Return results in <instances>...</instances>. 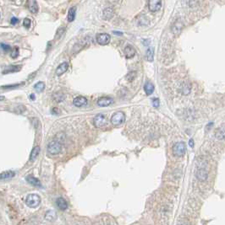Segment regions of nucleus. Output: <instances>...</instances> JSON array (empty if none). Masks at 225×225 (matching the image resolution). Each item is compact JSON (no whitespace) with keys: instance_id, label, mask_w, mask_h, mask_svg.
Returning <instances> with one entry per match:
<instances>
[{"instance_id":"obj_1","label":"nucleus","mask_w":225,"mask_h":225,"mask_svg":"<svg viewBox=\"0 0 225 225\" xmlns=\"http://www.w3.org/2000/svg\"><path fill=\"white\" fill-rule=\"evenodd\" d=\"M26 205L31 208H35L36 207H38L41 203V197L36 194H30L27 196L26 200Z\"/></svg>"},{"instance_id":"obj_2","label":"nucleus","mask_w":225,"mask_h":225,"mask_svg":"<svg viewBox=\"0 0 225 225\" xmlns=\"http://www.w3.org/2000/svg\"><path fill=\"white\" fill-rule=\"evenodd\" d=\"M62 150V145L59 141H52L47 145V151L52 155L59 154Z\"/></svg>"},{"instance_id":"obj_3","label":"nucleus","mask_w":225,"mask_h":225,"mask_svg":"<svg viewBox=\"0 0 225 225\" xmlns=\"http://www.w3.org/2000/svg\"><path fill=\"white\" fill-rule=\"evenodd\" d=\"M185 152H186V147H185L184 143L183 142L175 143L173 147V153L176 157H179V158L183 157L185 154Z\"/></svg>"},{"instance_id":"obj_4","label":"nucleus","mask_w":225,"mask_h":225,"mask_svg":"<svg viewBox=\"0 0 225 225\" xmlns=\"http://www.w3.org/2000/svg\"><path fill=\"white\" fill-rule=\"evenodd\" d=\"M125 121V115L123 111L115 112L111 117V123L114 126H120Z\"/></svg>"},{"instance_id":"obj_5","label":"nucleus","mask_w":225,"mask_h":225,"mask_svg":"<svg viewBox=\"0 0 225 225\" xmlns=\"http://www.w3.org/2000/svg\"><path fill=\"white\" fill-rule=\"evenodd\" d=\"M93 124L97 128H102L107 124V117L103 114L97 115L93 119Z\"/></svg>"},{"instance_id":"obj_6","label":"nucleus","mask_w":225,"mask_h":225,"mask_svg":"<svg viewBox=\"0 0 225 225\" xmlns=\"http://www.w3.org/2000/svg\"><path fill=\"white\" fill-rule=\"evenodd\" d=\"M195 177L200 180V181H206L208 178V172L206 169L204 168H200L198 169L195 173Z\"/></svg>"},{"instance_id":"obj_7","label":"nucleus","mask_w":225,"mask_h":225,"mask_svg":"<svg viewBox=\"0 0 225 225\" xmlns=\"http://www.w3.org/2000/svg\"><path fill=\"white\" fill-rule=\"evenodd\" d=\"M110 35L108 34H106V33H102V34H98L97 36V42L102 46L107 45L110 42Z\"/></svg>"},{"instance_id":"obj_8","label":"nucleus","mask_w":225,"mask_h":225,"mask_svg":"<svg viewBox=\"0 0 225 225\" xmlns=\"http://www.w3.org/2000/svg\"><path fill=\"white\" fill-rule=\"evenodd\" d=\"M148 7L151 12H157L161 9L162 2L161 0H149Z\"/></svg>"},{"instance_id":"obj_9","label":"nucleus","mask_w":225,"mask_h":225,"mask_svg":"<svg viewBox=\"0 0 225 225\" xmlns=\"http://www.w3.org/2000/svg\"><path fill=\"white\" fill-rule=\"evenodd\" d=\"M27 7L32 14H36L38 12V4L36 0H27Z\"/></svg>"},{"instance_id":"obj_10","label":"nucleus","mask_w":225,"mask_h":225,"mask_svg":"<svg viewBox=\"0 0 225 225\" xmlns=\"http://www.w3.org/2000/svg\"><path fill=\"white\" fill-rule=\"evenodd\" d=\"M73 104L76 107H81V106L86 105L87 104V100H86V98H85L83 96H78V97L74 99Z\"/></svg>"},{"instance_id":"obj_11","label":"nucleus","mask_w":225,"mask_h":225,"mask_svg":"<svg viewBox=\"0 0 225 225\" xmlns=\"http://www.w3.org/2000/svg\"><path fill=\"white\" fill-rule=\"evenodd\" d=\"M113 103V99L110 97H102L97 100V105L101 107L108 106Z\"/></svg>"},{"instance_id":"obj_12","label":"nucleus","mask_w":225,"mask_h":225,"mask_svg":"<svg viewBox=\"0 0 225 225\" xmlns=\"http://www.w3.org/2000/svg\"><path fill=\"white\" fill-rule=\"evenodd\" d=\"M69 68V64L68 62H62L60 64L59 66L57 68V70H56V74L58 76H60V75L64 74Z\"/></svg>"},{"instance_id":"obj_13","label":"nucleus","mask_w":225,"mask_h":225,"mask_svg":"<svg viewBox=\"0 0 225 225\" xmlns=\"http://www.w3.org/2000/svg\"><path fill=\"white\" fill-rule=\"evenodd\" d=\"M124 54L127 58H131L135 56V49L132 46L128 45L124 48Z\"/></svg>"},{"instance_id":"obj_14","label":"nucleus","mask_w":225,"mask_h":225,"mask_svg":"<svg viewBox=\"0 0 225 225\" xmlns=\"http://www.w3.org/2000/svg\"><path fill=\"white\" fill-rule=\"evenodd\" d=\"M26 181H27L28 183H30V185H34V186L42 187V184H41L40 180H38V179H36V178H35L34 176L28 175V176H26Z\"/></svg>"},{"instance_id":"obj_15","label":"nucleus","mask_w":225,"mask_h":225,"mask_svg":"<svg viewBox=\"0 0 225 225\" xmlns=\"http://www.w3.org/2000/svg\"><path fill=\"white\" fill-rule=\"evenodd\" d=\"M215 136H216V137H217L218 139H219V140H223V139H224L225 137L224 124H223L220 127H218V128L216 130Z\"/></svg>"},{"instance_id":"obj_16","label":"nucleus","mask_w":225,"mask_h":225,"mask_svg":"<svg viewBox=\"0 0 225 225\" xmlns=\"http://www.w3.org/2000/svg\"><path fill=\"white\" fill-rule=\"evenodd\" d=\"M15 176V173L14 171L8 170L4 171L0 174V180H7V179H12Z\"/></svg>"},{"instance_id":"obj_17","label":"nucleus","mask_w":225,"mask_h":225,"mask_svg":"<svg viewBox=\"0 0 225 225\" xmlns=\"http://www.w3.org/2000/svg\"><path fill=\"white\" fill-rule=\"evenodd\" d=\"M57 206L62 211L66 210L68 208V203L63 197H59L57 199Z\"/></svg>"},{"instance_id":"obj_18","label":"nucleus","mask_w":225,"mask_h":225,"mask_svg":"<svg viewBox=\"0 0 225 225\" xmlns=\"http://www.w3.org/2000/svg\"><path fill=\"white\" fill-rule=\"evenodd\" d=\"M20 69H21V66H20V65H17V66H10V67L7 68L3 72V74H10V73H15V72H19Z\"/></svg>"},{"instance_id":"obj_19","label":"nucleus","mask_w":225,"mask_h":225,"mask_svg":"<svg viewBox=\"0 0 225 225\" xmlns=\"http://www.w3.org/2000/svg\"><path fill=\"white\" fill-rule=\"evenodd\" d=\"M40 150H41V149H40V147L39 146H36V147H35L33 149L31 150V152H30V161H34L36 158H37V156H38V154H39V153H40Z\"/></svg>"},{"instance_id":"obj_20","label":"nucleus","mask_w":225,"mask_h":225,"mask_svg":"<svg viewBox=\"0 0 225 225\" xmlns=\"http://www.w3.org/2000/svg\"><path fill=\"white\" fill-rule=\"evenodd\" d=\"M144 90H145L147 95H150L154 91V85L151 83L150 81H147L146 83L145 86H144Z\"/></svg>"},{"instance_id":"obj_21","label":"nucleus","mask_w":225,"mask_h":225,"mask_svg":"<svg viewBox=\"0 0 225 225\" xmlns=\"http://www.w3.org/2000/svg\"><path fill=\"white\" fill-rule=\"evenodd\" d=\"M182 28H183V24L180 22V21H176L175 23H174V25H173V28H172V30L174 31V33L175 34V35H178V34H180V31H181V30H182Z\"/></svg>"},{"instance_id":"obj_22","label":"nucleus","mask_w":225,"mask_h":225,"mask_svg":"<svg viewBox=\"0 0 225 225\" xmlns=\"http://www.w3.org/2000/svg\"><path fill=\"white\" fill-rule=\"evenodd\" d=\"M75 13H76V8L75 7H72V8L70 9L69 14H68V20L70 22H72V21L75 20Z\"/></svg>"},{"instance_id":"obj_23","label":"nucleus","mask_w":225,"mask_h":225,"mask_svg":"<svg viewBox=\"0 0 225 225\" xmlns=\"http://www.w3.org/2000/svg\"><path fill=\"white\" fill-rule=\"evenodd\" d=\"M147 60L148 62H152L154 58V49L153 48H148L147 51V55H146Z\"/></svg>"},{"instance_id":"obj_24","label":"nucleus","mask_w":225,"mask_h":225,"mask_svg":"<svg viewBox=\"0 0 225 225\" xmlns=\"http://www.w3.org/2000/svg\"><path fill=\"white\" fill-rule=\"evenodd\" d=\"M56 218V213L53 212V211H47L46 212L45 218L47 220H49V221H53V219H55Z\"/></svg>"},{"instance_id":"obj_25","label":"nucleus","mask_w":225,"mask_h":225,"mask_svg":"<svg viewBox=\"0 0 225 225\" xmlns=\"http://www.w3.org/2000/svg\"><path fill=\"white\" fill-rule=\"evenodd\" d=\"M103 15H104V18L107 19H111V18L114 16V11H113V9H112L111 8L106 9L105 10H104V12H103Z\"/></svg>"},{"instance_id":"obj_26","label":"nucleus","mask_w":225,"mask_h":225,"mask_svg":"<svg viewBox=\"0 0 225 225\" xmlns=\"http://www.w3.org/2000/svg\"><path fill=\"white\" fill-rule=\"evenodd\" d=\"M182 92L184 94H188L191 92V84L186 82L182 85Z\"/></svg>"},{"instance_id":"obj_27","label":"nucleus","mask_w":225,"mask_h":225,"mask_svg":"<svg viewBox=\"0 0 225 225\" xmlns=\"http://www.w3.org/2000/svg\"><path fill=\"white\" fill-rule=\"evenodd\" d=\"M35 90H36L37 92H42L44 90V88H45V84L43 82H38L37 84H35L34 86Z\"/></svg>"},{"instance_id":"obj_28","label":"nucleus","mask_w":225,"mask_h":225,"mask_svg":"<svg viewBox=\"0 0 225 225\" xmlns=\"http://www.w3.org/2000/svg\"><path fill=\"white\" fill-rule=\"evenodd\" d=\"M64 30H65V28L64 27H59L58 30H57V32H56V35H55V38L57 39V40H59L60 37L64 35Z\"/></svg>"},{"instance_id":"obj_29","label":"nucleus","mask_w":225,"mask_h":225,"mask_svg":"<svg viewBox=\"0 0 225 225\" xmlns=\"http://www.w3.org/2000/svg\"><path fill=\"white\" fill-rule=\"evenodd\" d=\"M19 54H20L19 47H18V46H15V47H14V50H13V52H12V54H11V58H18Z\"/></svg>"},{"instance_id":"obj_30","label":"nucleus","mask_w":225,"mask_h":225,"mask_svg":"<svg viewBox=\"0 0 225 225\" xmlns=\"http://www.w3.org/2000/svg\"><path fill=\"white\" fill-rule=\"evenodd\" d=\"M23 84H24V83H22V84H9V85L2 86L1 88H2V89H14V88H16V87L21 86V85H23Z\"/></svg>"},{"instance_id":"obj_31","label":"nucleus","mask_w":225,"mask_h":225,"mask_svg":"<svg viewBox=\"0 0 225 225\" xmlns=\"http://www.w3.org/2000/svg\"><path fill=\"white\" fill-rule=\"evenodd\" d=\"M53 97H54V99L57 102H60V101L64 100V94H55Z\"/></svg>"},{"instance_id":"obj_32","label":"nucleus","mask_w":225,"mask_h":225,"mask_svg":"<svg viewBox=\"0 0 225 225\" xmlns=\"http://www.w3.org/2000/svg\"><path fill=\"white\" fill-rule=\"evenodd\" d=\"M0 46H1V48H2L5 52H9V51L11 50V46H10L6 45V44H4V43H1Z\"/></svg>"},{"instance_id":"obj_33","label":"nucleus","mask_w":225,"mask_h":225,"mask_svg":"<svg viewBox=\"0 0 225 225\" xmlns=\"http://www.w3.org/2000/svg\"><path fill=\"white\" fill-rule=\"evenodd\" d=\"M30 24H31L30 19H28V18H26V19H24V21H23V25H24L26 28H30Z\"/></svg>"},{"instance_id":"obj_34","label":"nucleus","mask_w":225,"mask_h":225,"mask_svg":"<svg viewBox=\"0 0 225 225\" xmlns=\"http://www.w3.org/2000/svg\"><path fill=\"white\" fill-rule=\"evenodd\" d=\"M135 77H136V73H135V72H133V73L129 74L126 78H127V79H128L129 81H133Z\"/></svg>"},{"instance_id":"obj_35","label":"nucleus","mask_w":225,"mask_h":225,"mask_svg":"<svg viewBox=\"0 0 225 225\" xmlns=\"http://www.w3.org/2000/svg\"><path fill=\"white\" fill-rule=\"evenodd\" d=\"M152 105L155 107V108H157L159 106V100L157 98H155L152 100Z\"/></svg>"},{"instance_id":"obj_36","label":"nucleus","mask_w":225,"mask_h":225,"mask_svg":"<svg viewBox=\"0 0 225 225\" xmlns=\"http://www.w3.org/2000/svg\"><path fill=\"white\" fill-rule=\"evenodd\" d=\"M18 22H19V19H18L16 17H13V18H11V20H10V23H11V25H16Z\"/></svg>"},{"instance_id":"obj_37","label":"nucleus","mask_w":225,"mask_h":225,"mask_svg":"<svg viewBox=\"0 0 225 225\" xmlns=\"http://www.w3.org/2000/svg\"><path fill=\"white\" fill-rule=\"evenodd\" d=\"M194 3H195V4H197L198 0H190V6H191V7H192V6L194 7V6H195Z\"/></svg>"},{"instance_id":"obj_38","label":"nucleus","mask_w":225,"mask_h":225,"mask_svg":"<svg viewBox=\"0 0 225 225\" xmlns=\"http://www.w3.org/2000/svg\"><path fill=\"white\" fill-rule=\"evenodd\" d=\"M52 113H53V114H55V115H57V114H59V109H58V108H53V109L52 110Z\"/></svg>"},{"instance_id":"obj_39","label":"nucleus","mask_w":225,"mask_h":225,"mask_svg":"<svg viewBox=\"0 0 225 225\" xmlns=\"http://www.w3.org/2000/svg\"><path fill=\"white\" fill-rule=\"evenodd\" d=\"M189 143H190V146H191V147H194V141H193L192 139H190Z\"/></svg>"},{"instance_id":"obj_40","label":"nucleus","mask_w":225,"mask_h":225,"mask_svg":"<svg viewBox=\"0 0 225 225\" xmlns=\"http://www.w3.org/2000/svg\"><path fill=\"white\" fill-rule=\"evenodd\" d=\"M30 100H34L36 99V97H35V94H30Z\"/></svg>"},{"instance_id":"obj_41","label":"nucleus","mask_w":225,"mask_h":225,"mask_svg":"<svg viewBox=\"0 0 225 225\" xmlns=\"http://www.w3.org/2000/svg\"><path fill=\"white\" fill-rule=\"evenodd\" d=\"M114 33H115L116 35H122V33H121V32H117V31H114Z\"/></svg>"},{"instance_id":"obj_42","label":"nucleus","mask_w":225,"mask_h":225,"mask_svg":"<svg viewBox=\"0 0 225 225\" xmlns=\"http://www.w3.org/2000/svg\"><path fill=\"white\" fill-rule=\"evenodd\" d=\"M4 99H5V97H4V96H0V101L3 100Z\"/></svg>"}]
</instances>
